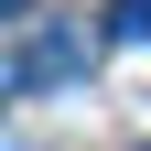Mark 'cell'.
<instances>
[{
	"label": "cell",
	"instance_id": "4",
	"mask_svg": "<svg viewBox=\"0 0 151 151\" xmlns=\"http://www.w3.org/2000/svg\"><path fill=\"white\" fill-rule=\"evenodd\" d=\"M0 22H32V0H0Z\"/></svg>",
	"mask_w": 151,
	"mask_h": 151
},
{
	"label": "cell",
	"instance_id": "2",
	"mask_svg": "<svg viewBox=\"0 0 151 151\" xmlns=\"http://www.w3.org/2000/svg\"><path fill=\"white\" fill-rule=\"evenodd\" d=\"M108 43H151V0H108Z\"/></svg>",
	"mask_w": 151,
	"mask_h": 151
},
{
	"label": "cell",
	"instance_id": "3",
	"mask_svg": "<svg viewBox=\"0 0 151 151\" xmlns=\"http://www.w3.org/2000/svg\"><path fill=\"white\" fill-rule=\"evenodd\" d=\"M0 97H22V54H0Z\"/></svg>",
	"mask_w": 151,
	"mask_h": 151
},
{
	"label": "cell",
	"instance_id": "1",
	"mask_svg": "<svg viewBox=\"0 0 151 151\" xmlns=\"http://www.w3.org/2000/svg\"><path fill=\"white\" fill-rule=\"evenodd\" d=\"M86 54H97V32H76V22H43L22 43V86H76L86 76Z\"/></svg>",
	"mask_w": 151,
	"mask_h": 151
},
{
	"label": "cell",
	"instance_id": "5",
	"mask_svg": "<svg viewBox=\"0 0 151 151\" xmlns=\"http://www.w3.org/2000/svg\"><path fill=\"white\" fill-rule=\"evenodd\" d=\"M140 151H151V140H140Z\"/></svg>",
	"mask_w": 151,
	"mask_h": 151
}]
</instances>
